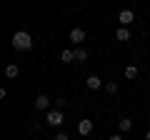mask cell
Here are the masks:
<instances>
[{
    "label": "cell",
    "mask_w": 150,
    "mask_h": 140,
    "mask_svg": "<svg viewBox=\"0 0 150 140\" xmlns=\"http://www.w3.org/2000/svg\"><path fill=\"white\" fill-rule=\"evenodd\" d=\"M13 48L15 50H30L33 48V38H30V33H25V30H18L15 35H13Z\"/></svg>",
    "instance_id": "6da1fadb"
},
{
    "label": "cell",
    "mask_w": 150,
    "mask_h": 140,
    "mask_svg": "<svg viewBox=\"0 0 150 140\" xmlns=\"http://www.w3.org/2000/svg\"><path fill=\"white\" fill-rule=\"evenodd\" d=\"M45 123L50 125V128H60V125L65 123V115H63V110H48V115H45Z\"/></svg>",
    "instance_id": "7a4b0ae2"
},
{
    "label": "cell",
    "mask_w": 150,
    "mask_h": 140,
    "mask_svg": "<svg viewBox=\"0 0 150 140\" xmlns=\"http://www.w3.org/2000/svg\"><path fill=\"white\" fill-rule=\"evenodd\" d=\"M118 20H120V25H123V28H128L130 23L135 20V13H133V10H128V8H125V10H120V13H118Z\"/></svg>",
    "instance_id": "3957f363"
},
{
    "label": "cell",
    "mask_w": 150,
    "mask_h": 140,
    "mask_svg": "<svg viewBox=\"0 0 150 140\" xmlns=\"http://www.w3.org/2000/svg\"><path fill=\"white\" fill-rule=\"evenodd\" d=\"M70 40H73L75 45H80V43H85V30H83V28H73V30H70V35H68Z\"/></svg>",
    "instance_id": "277c9868"
},
{
    "label": "cell",
    "mask_w": 150,
    "mask_h": 140,
    "mask_svg": "<svg viewBox=\"0 0 150 140\" xmlns=\"http://www.w3.org/2000/svg\"><path fill=\"white\" fill-rule=\"evenodd\" d=\"M50 108V98L48 95H38L35 98V110H48Z\"/></svg>",
    "instance_id": "5b68a950"
},
{
    "label": "cell",
    "mask_w": 150,
    "mask_h": 140,
    "mask_svg": "<svg viewBox=\"0 0 150 140\" xmlns=\"http://www.w3.org/2000/svg\"><path fill=\"white\" fill-rule=\"evenodd\" d=\"M78 133L80 135H90L93 133V120H80V123H78Z\"/></svg>",
    "instance_id": "8992f818"
},
{
    "label": "cell",
    "mask_w": 150,
    "mask_h": 140,
    "mask_svg": "<svg viewBox=\"0 0 150 140\" xmlns=\"http://www.w3.org/2000/svg\"><path fill=\"white\" fill-rule=\"evenodd\" d=\"M85 85L90 88V90H100V88H103V80H100L98 75H90V78L85 80Z\"/></svg>",
    "instance_id": "52a82bcc"
},
{
    "label": "cell",
    "mask_w": 150,
    "mask_h": 140,
    "mask_svg": "<svg viewBox=\"0 0 150 140\" xmlns=\"http://www.w3.org/2000/svg\"><path fill=\"white\" fill-rule=\"evenodd\" d=\"M115 40L128 43V40H130V30H128V28H118V30H115Z\"/></svg>",
    "instance_id": "ba28073f"
},
{
    "label": "cell",
    "mask_w": 150,
    "mask_h": 140,
    "mask_svg": "<svg viewBox=\"0 0 150 140\" xmlns=\"http://www.w3.org/2000/svg\"><path fill=\"white\" fill-rule=\"evenodd\" d=\"M60 63H65V65L75 63V50H63L60 53Z\"/></svg>",
    "instance_id": "9c48e42d"
},
{
    "label": "cell",
    "mask_w": 150,
    "mask_h": 140,
    "mask_svg": "<svg viewBox=\"0 0 150 140\" xmlns=\"http://www.w3.org/2000/svg\"><path fill=\"white\" fill-rule=\"evenodd\" d=\"M118 128H120V133H128V130L133 128V120H130V118H120L118 120Z\"/></svg>",
    "instance_id": "30bf717a"
},
{
    "label": "cell",
    "mask_w": 150,
    "mask_h": 140,
    "mask_svg": "<svg viewBox=\"0 0 150 140\" xmlns=\"http://www.w3.org/2000/svg\"><path fill=\"white\" fill-rule=\"evenodd\" d=\"M88 60V50L85 48H75V63H85Z\"/></svg>",
    "instance_id": "8fae6325"
},
{
    "label": "cell",
    "mask_w": 150,
    "mask_h": 140,
    "mask_svg": "<svg viewBox=\"0 0 150 140\" xmlns=\"http://www.w3.org/2000/svg\"><path fill=\"white\" fill-rule=\"evenodd\" d=\"M18 75H20V68H18L15 63H13V65H8V68H5V78H18Z\"/></svg>",
    "instance_id": "7c38bea8"
},
{
    "label": "cell",
    "mask_w": 150,
    "mask_h": 140,
    "mask_svg": "<svg viewBox=\"0 0 150 140\" xmlns=\"http://www.w3.org/2000/svg\"><path fill=\"white\" fill-rule=\"evenodd\" d=\"M125 78H130V80L138 78V68H135V65H128V68H125Z\"/></svg>",
    "instance_id": "4fadbf2b"
},
{
    "label": "cell",
    "mask_w": 150,
    "mask_h": 140,
    "mask_svg": "<svg viewBox=\"0 0 150 140\" xmlns=\"http://www.w3.org/2000/svg\"><path fill=\"white\" fill-rule=\"evenodd\" d=\"M65 105H68V98H65V95H60V98H55V108H58V110H63Z\"/></svg>",
    "instance_id": "5bb4252c"
},
{
    "label": "cell",
    "mask_w": 150,
    "mask_h": 140,
    "mask_svg": "<svg viewBox=\"0 0 150 140\" xmlns=\"http://www.w3.org/2000/svg\"><path fill=\"white\" fill-rule=\"evenodd\" d=\"M105 90L110 93V95H115V93H118V83H115V80H110V83H105Z\"/></svg>",
    "instance_id": "9a60e30c"
},
{
    "label": "cell",
    "mask_w": 150,
    "mask_h": 140,
    "mask_svg": "<svg viewBox=\"0 0 150 140\" xmlns=\"http://www.w3.org/2000/svg\"><path fill=\"white\" fill-rule=\"evenodd\" d=\"M55 140H70V138H68V133H58V135H55Z\"/></svg>",
    "instance_id": "2e32d148"
},
{
    "label": "cell",
    "mask_w": 150,
    "mask_h": 140,
    "mask_svg": "<svg viewBox=\"0 0 150 140\" xmlns=\"http://www.w3.org/2000/svg\"><path fill=\"white\" fill-rule=\"evenodd\" d=\"M108 140H123V138H120V135H110Z\"/></svg>",
    "instance_id": "e0dca14e"
},
{
    "label": "cell",
    "mask_w": 150,
    "mask_h": 140,
    "mask_svg": "<svg viewBox=\"0 0 150 140\" xmlns=\"http://www.w3.org/2000/svg\"><path fill=\"white\" fill-rule=\"evenodd\" d=\"M145 140H150V130H148V133H145Z\"/></svg>",
    "instance_id": "ac0fdd59"
}]
</instances>
